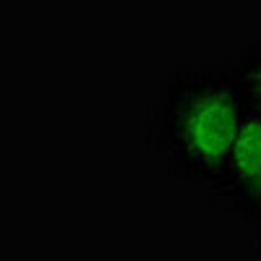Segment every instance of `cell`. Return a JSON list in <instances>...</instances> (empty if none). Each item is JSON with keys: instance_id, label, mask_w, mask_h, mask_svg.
<instances>
[{"instance_id": "cell-4", "label": "cell", "mask_w": 261, "mask_h": 261, "mask_svg": "<svg viewBox=\"0 0 261 261\" xmlns=\"http://www.w3.org/2000/svg\"><path fill=\"white\" fill-rule=\"evenodd\" d=\"M258 256H261V235H258Z\"/></svg>"}, {"instance_id": "cell-1", "label": "cell", "mask_w": 261, "mask_h": 261, "mask_svg": "<svg viewBox=\"0 0 261 261\" xmlns=\"http://www.w3.org/2000/svg\"><path fill=\"white\" fill-rule=\"evenodd\" d=\"M251 105L232 63H188L170 71L149 113V141L162 165L188 183L222 175Z\"/></svg>"}, {"instance_id": "cell-2", "label": "cell", "mask_w": 261, "mask_h": 261, "mask_svg": "<svg viewBox=\"0 0 261 261\" xmlns=\"http://www.w3.org/2000/svg\"><path fill=\"white\" fill-rule=\"evenodd\" d=\"M209 188L214 209L261 230V113L248 110L230 160Z\"/></svg>"}, {"instance_id": "cell-3", "label": "cell", "mask_w": 261, "mask_h": 261, "mask_svg": "<svg viewBox=\"0 0 261 261\" xmlns=\"http://www.w3.org/2000/svg\"><path fill=\"white\" fill-rule=\"evenodd\" d=\"M232 71L243 86L248 105L261 113V42H248V45L235 55Z\"/></svg>"}]
</instances>
